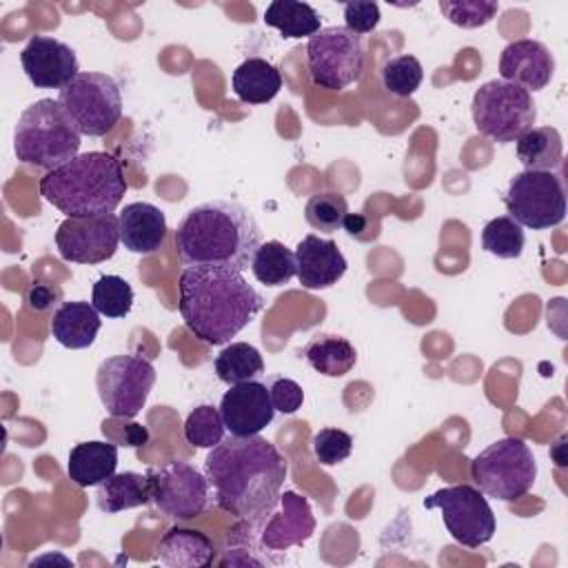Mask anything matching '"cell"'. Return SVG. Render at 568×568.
<instances>
[{
	"instance_id": "d6986e66",
	"label": "cell",
	"mask_w": 568,
	"mask_h": 568,
	"mask_svg": "<svg viewBox=\"0 0 568 568\" xmlns=\"http://www.w3.org/2000/svg\"><path fill=\"white\" fill-rule=\"evenodd\" d=\"M295 275L304 288L320 291L337 284L348 264L333 240L308 233L295 246Z\"/></svg>"
},
{
	"instance_id": "4fadbf2b",
	"label": "cell",
	"mask_w": 568,
	"mask_h": 568,
	"mask_svg": "<svg viewBox=\"0 0 568 568\" xmlns=\"http://www.w3.org/2000/svg\"><path fill=\"white\" fill-rule=\"evenodd\" d=\"M424 506L439 508L446 530L466 548H479L495 535V513L484 493L470 484L439 488L424 499Z\"/></svg>"
},
{
	"instance_id": "5bb4252c",
	"label": "cell",
	"mask_w": 568,
	"mask_h": 568,
	"mask_svg": "<svg viewBox=\"0 0 568 568\" xmlns=\"http://www.w3.org/2000/svg\"><path fill=\"white\" fill-rule=\"evenodd\" d=\"M120 244V220L115 213L93 217H67L55 231L62 260L75 264H100L115 255Z\"/></svg>"
},
{
	"instance_id": "4316f807",
	"label": "cell",
	"mask_w": 568,
	"mask_h": 568,
	"mask_svg": "<svg viewBox=\"0 0 568 568\" xmlns=\"http://www.w3.org/2000/svg\"><path fill=\"white\" fill-rule=\"evenodd\" d=\"M517 158L524 171H555L564 160V142L555 126H532L517 138Z\"/></svg>"
},
{
	"instance_id": "ac0fdd59",
	"label": "cell",
	"mask_w": 568,
	"mask_h": 568,
	"mask_svg": "<svg viewBox=\"0 0 568 568\" xmlns=\"http://www.w3.org/2000/svg\"><path fill=\"white\" fill-rule=\"evenodd\" d=\"M555 73V58L550 49L539 40H515L504 47L499 55V75L506 82L519 84L521 89L539 91Z\"/></svg>"
},
{
	"instance_id": "f1b7e54d",
	"label": "cell",
	"mask_w": 568,
	"mask_h": 568,
	"mask_svg": "<svg viewBox=\"0 0 568 568\" xmlns=\"http://www.w3.org/2000/svg\"><path fill=\"white\" fill-rule=\"evenodd\" d=\"M213 371L220 382L233 386L260 377L264 373V359L248 342H231L215 355Z\"/></svg>"
},
{
	"instance_id": "b9f144b4",
	"label": "cell",
	"mask_w": 568,
	"mask_h": 568,
	"mask_svg": "<svg viewBox=\"0 0 568 568\" xmlns=\"http://www.w3.org/2000/svg\"><path fill=\"white\" fill-rule=\"evenodd\" d=\"M342 229L348 235H359L366 229V217L362 213H346V217L342 222Z\"/></svg>"
},
{
	"instance_id": "74e56055",
	"label": "cell",
	"mask_w": 568,
	"mask_h": 568,
	"mask_svg": "<svg viewBox=\"0 0 568 568\" xmlns=\"http://www.w3.org/2000/svg\"><path fill=\"white\" fill-rule=\"evenodd\" d=\"M313 455L322 466H335L348 459L353 437L342 428H322L313 435Z\"/></svg>"
},
{
	"instance_id": "d4e9b609",
	"label": "cell",
	"mask_w": 568,
	"mask_h": 568,
	"mask_svg": "<svg viewBox=\"0 0 568 568\" xmlns=\"http://www.w3.org/2000/svg\"><path fill=\"white\" fill-rule=\"evenodd\" d=\"M233 93L246 104H266L282 89L280 71L264 58H246L231 75Z\"/></svg>"
},
{
	"instance_id": "d590c367",
	"label": "cell",
	"mask_w": 568,
	"mask_h": 568,
	"mask_svg": "<svg viewBox=\"0 0 568 568\" xmlns=\"http://www.w3.org/2000/svg\"><path fill=\"white\" fill-rule=\"evenodd\" d=\"M346 213H348L346 197L333 191L311 195L304 206V220L322 233H335L337 229H342Z\"/></svg>"
},
{
	"instance_id": "f35d334b",
	"label": "cell",
	"mask_w": 568,
	"mask_h": 568,
	"mask_svg": "<svg viewBox=\"0 0 568 568\" xmlns=\"http://www.w3.org/2000/svg\"><path fill=\"white\" fill-rule=\"evenodd\" d=\"M379 4L371 2V0H355V2H346L344 4V22L346 29L362 36V33H371L377 24H379Z\"/></svg>"
},
{
	"instance_id": "4dcf8cb0",
	"label": "cell",
	"mask_w": 568,
	"mask_h": 568,
	"mask_svg": "<svg viewBox=\"0 0 568 568\" xmlns=\"http://www.w3.org/2000/svg\"><path fill=\"white\" fill-rule=\"evenodd\" d=\"M251 271L260 284L282 286L291 282V277L297 273L295 253L277 240L262 242L253 255Z\"/></svg>"
},
{
	"instance_id": "8d00e7d4",
	"label": "cell",
	"mask_w": 568,
	"mask_h": 568,
	"mask_svg": "<svg viewBox=\"0 0 568 568\" xmlns=\"http://www.w3.org/2000/svg\"><path fill=\"white\" fill-rule=\"evenodd\" d=\"M439 11L455 27L477 29L495 18L499 4L493 0H439Z\"/></svg>"
},
{
	"instance_id": "2e32d148",
	"label": "cell",
	"mask_w": 568,
	"mask_h": 568,
	"mask_svg": "<svg viewBox=\"0 0 568 568\" xmlns=\"http://www.w3.org/2000/svg\"><path fill=\"white\" fill-rule=\"evenodd\" d=\"M220 415L231 435H260L275 415L268 386L257 379L229 386V390L220 399Z\"/></svg>"
},
{
	"instance_id": "277c9868",
	"label": "cell",
	"mask_w": 568,
	"mask_h": 568,
	"mask_svg": "<svg viewBox=\"0 0 568 568\" xmlns=\"http://www.w3.org/2000/svg\"><path fill=\"white\" fill-rule=\"evenodd\" d=\"M124 193L122 164L106 151L78 153L40 180V195L67 217L113 213Z\"/></svg>"
},
{
	"instance_id": "d6a6232c",
	"label": "cell",
	"mask_w": 568,
	"mask_h": 568,
	"mask_svg": "<svg viewBox=\"0 0 568 568\" xmlns=\"http://www.w3.org/2000/svg\"><path fill=\"white\" fill-rule=\"evenodd\" d=\"M91 304L100 315L118 320L129 315L133 306V288L120 275H102L91 291Z\"/></svg>"
},
{
	"instance_id": "9c48e42d",
	"label": "cell",
	"mask_w": 568,
	"mask_h": 568,
	"mask_svg": "<svg viewBox=\"0 0 568 568\" xmlns=\"http://www.w3.org/2000/svg\"><path fill=\"white\" fill-rule=\"evenodd\" d=\"M306 69L311 82L326 91H342L364 71L362 38L346 27H324L306 42Z\"/></svg>"
},
{
	"instance_id": "ba28073f",
	"label": "cell",
	"mask_w": 568,
	"mask_h": 568,
	"mask_svg": "<svg viewBox=\"0 0 568 568\" xmlns=\"http://www.w3.org/2000/svg\"><path fill=\"white\" fill-rule=\"evenodd\" d=\"M58 102L78 131L89 138L106 135L122 118V93L118 82L100 71H80L58 93Z\"/></svg>"
},
{
	"instance_id": "9a60e30c",
	"label": "cell",
	"mask_w": 568,
	"mask_h": 568,
	"mask_svg": "<svg viewBox=\"0 0 568 568\" xmlns=\"http://www.w3.org/2000/svg\"><path fill=\"white\" fill-rule=\"evenodd\" d=\"M20 64L36 89H64L80 73L75 51L51 36H33L20 51Z\"/></svg>"
},
{
	"instance_id": "30bf717a",
	"label": "cell",
	"mask_w": 568,
	"mask_h": 568,
	"mask_svg": "<svg viewBox=\"0 0 568 568\" xmlns=\"http://www.w3.org/2000/svg\"><path fill=\"white\" fill-rule=\"evenodd\" d=\"M153 506L169 519L191 521L213 504L211 484L204 473L182 459H171L146 473Z\"/></svg>"
},
{
	"instance_id": "83f0119b",
	"label": "cell",
	"mask_w": 568,
	"mask_h": 568,
	"mask_svg": "<svg viewBox=\"0 0 568 568\" xmlns=\"http://www.w3.org/2000/svg\"><path fill=\"white\" fill-rule=\"evenodd\" d=\"M220 566H266L273 564V552L262 544L260 524L237 519L235 528L226 535Z\"/></svg>"
},
{
	"instance_id": "603a6c76",
	"label": "cell",
	"mask_w": 568,
	"mask_h": 568,
	"mask_svg": "<svg viewBox=\"0 0 568 568\" xmlns=\"http://www.w3.org/2000/svg\"><path fill=\"white\" fill-rule=\"evenodd\" d=\"M118 446L111 442H80L69 450V479L82 488L98 486L115 473Z\"/></svg>"
},
{
	"instance_id": "ffe728a7",
	"label": "cell",
	"mask_w": 568,
	"mask_h": 568,
	"mask_svg": "<svg viewBox=\"0 0 568 568\" xmlns=\"http://www.w3.org/2000/svg\"><path fill=\"white\" fill-rule=\"evenodd\" d=\"M120 242L138 255L158 253L166 240V217L151 202H131L118 215Z\"/></svg>"
},
{
	"instance_id": "1f68e13d",
	"label": "cell",
	"mask_w": 568,
	"mask_h": 568,
	"mask_svg": "<svg viewBox=\"0 0 568 568\" xmlns=\"http://www.w3.org/2000/svg\"><path fill=\"white\" fill-rule=\"evenodd\" d=\"M526 244L524 229L508 215L493 217L481 231V246L486 253L499 260H515L521 255Z\"/></svg>"
},
{
	"instance_id": "836d02e7",
	"label": "cell",
	"mask_w": 568,
	"mask_h": 568,
	"mask_svg": "<svg viewBox=\"0 0 568 568\" xmlns=\"http://www.w3.org/2000/svg\"><path fill=\"white\" fill-rule=\"evenodd\" d=\"M224 419L211 404L195 406L184 419V439L195 448H213L224 439Z\"/></svg>"
},
{
	"instance_id": "44dd1931",
	"label": "cell",
	"mask_w": 568,
	"mask_h": 568,
	"mask_svg": "<svg viewBox=\"0 0 568 568\" xmlns=\"http://www.w3.org/2000/svg\"><path fill=\"white\" fill-rule=\"evenodd\" d=\"M102 326L100 313L91 302H62L55 311L53 317L49 322V331L53 335V339L64 346V348H89L95 337L98 331Z\"/></svg>"
},
{
	"instance_id": "8992f818",
	"label": "cell",
	"mask_w": 568,
	"mask_h": 568,
	"mask_svg": "<svg viewBox=\"0 0 568 568\" xmlns=\"http://www.w3.org/2000/svg\"><path fill=\"white\" fill-rule=\"evenodd\" d=\"M470 477L486 497L515 501L532 488L537 462L519 437H501L475 455Z\"/></svg>"
},
{
	"instance_id": "3957f363",
	"label": "cell",
	"mask_w": 568,
	"mask_h": 568,
	"mask_svg": "<svg viewBox=\"0 0 568 568\" xmlns=\"http://www.w3.org/2000/svg\"><path fill=\"white\" fill-rule=\"evenodd\" d=\"M262 244L253 213L235 200H209L178 224L175 248L184 268L213 266L244 271Z\"/></svg>"
},
{
	"instance_id": "ab89813d",
	"label": "cell",
	"mask_w": 568,
	"mask_h": 568,
	"mask_svg": "<svg viewBox=\"0 0 568 568\" xmlns=\"http://www.w3.org/2000/svg\"><path fill=\"white\" fill-rule=\"evenodd\" d=\"M268 393H271L273 408L284 415H293L304 402L302 386L291 377H273L268 384Z\"/></svg>"
},
{
	"instance_id": "cb8c5ba5",
	"label": "cell",
	"mask_w": 568,
	"mask_h": 568,
	"mask_svg": "<svg viewBox=\"0 0 568 568\" xmlns=\"http://www.w3.org/2000/svg\"><path fill=\"white\" fill-rule=\"evenodd\" d=\"M151 501L149 477L142 473L124 470L113 473L95 486V504L102 513L115 515L126 508H138Z\"/></svg>"
},
{
	"instance_id": "e575fe53",
	"label": "cell",
	"mask_w": 568,
	"mask_h": 568,
	"mask_svg": "<svg viewBox=\"0 0 568 568\" xmlns=\"http://www.w3.org/2000/svg\"><path fill=\"white\" fill-rule=\"evenodd\" d=\"M422 80H424L422 62L410 53L395 55L386 60L382 67V87L395 98L413 95L419 89Z\"/></svg>"
},
{
	"instance_id": "5b68a950",
	"label": "cell",
	"mask_w": 568,
	"mask_h": 568,
	"mask_svg": "<svg viewBox=\"0 0 568 568\" xmlns=\"http://www.w3.org/2000/svg\"><path fill=\"white\" fill-rule=\"evenodd\" d=\"M82 133L62 104L51 98L29 104L13 131V153L22 164L53 171L80 151Z\"/></svg>"
},
{
	"instance_id": "60d3db41",
	"label": "cell",
	"mask_w": 568,
	"mask_h": 568,
	"mask_svg": "<svg viewBox=\"0 0 568 568\" xmlns=\"http://www.w3.org/2000/svg\"><path fill=\"white\" fill-rule=\"evenodd\" d=\"M60 295H62L60 288H55L47 282H31L27 293H24V302L31 311H47V308L58 304Z\"/></svg>"
},
{
	"instance_id": "7a4b0ae2",
	"label": "cell",
	"mask_w": 568,
	"mask_h": 568,
	"mask_svg": "<svg viewBox=\"0 0 568 568\" xmlns=\"http://www.w3.org/2000/svg\"><path fill=\"white\" fill-rule=\"evenodd\" d=\"M178 291L186 328L209 346L229 344L264 308L260 291L231 268H182Z\"/></svg>"
},
{
	"instance_id": "52a82bcc",
	"label": "cell",
	"mask_w": 568,
	"mask_h": 568,
	"mask_svg": "<svg viewBox=\"0 0 568 568\" xmlns=\"http://www.w3.org/2000/svg\"><path fill=\"white\" fill-rule=\"evenodd\" d=\"M475 129L495 142H515L532 129L537 109L532 95L506 80L484 82L470 104Z\"/></svg>"
},
{
	"instance_id": "7402d4cb",
	"label": "cell",
	"mask_w": 568,
	"mask_h": 568,
	"mask_svg": "<svg viewBox=\"0 0 568 568\" xmlns=\"http://www.w3.org/2000/svg\"><path fill=\"white\" fill-rule=\"evenodd\" d=\"M155 557L162 566L169 568H197L213 564V541L193 528L173 526L164 532L155 548Z\"/></svg>"
},
{
	"instance_id": "6da1fadb",
	"label": "cell",
	"mask_w": 568,
	"mask_h": 568,
	"mask_svg": "<svg viewBox=\"0 0 568 568\" xmlns=\"http://www.w3.org/2000/svg\"><path fill=\"white\" fill-rule=\"evenodd\" d=\"M204 475L220 510L242 521L262 524L280 499L286 459L260 435H231L209 450Z\"/></svg>"
},
{
	"instance_id": "7c38bea8",
	"label": "cell",
	"mask_w": 568,
	"mask_h": 568,
	"mask_svg": "<svg viewBox=\"0 0 568 568\" xmlns=\"http://www.w3.org/2000/svg\"><path fill=\"white\" fill-rule=\"evenodd\" d=\"M155 384L153 364L135 353L106 357L95 373V388L111 417H135Z\"/></svg>"
},
{
	"instance_id": "f546056e",
	"label": "cell",
	"mask_w": 568,
	"mask_h": 568,
	"mask_svg": "<svg viewBox=\"0 0 568 568\" xmlns=\"http://www.w3.org/2000/svg\"><path fill=\"white\" fill-rule=\"evenodd\" d=\"M264 22L277 29L284 38H311L320 27V13L297 0H273L264 11Z\"/></svg>"
},
{
	"instance_id": "8fae6325",
	"label": "cell",
	"mask_w": 568,
	"mask_h": 568,
	"mask_svg": "<svg viewBox=\"0 0 568 568\" xmlns=\"http://www.w3.org/2000/svg\"><path fill=\"white\" fill-rule=\"evenodd\" d=\"M506 213L519 226L544 231L566 217V193L555 171H521L508 182Z\"/></svg>"
},
{
	"instance_id": "484cf974",
	"label": "cell",
	"mask_w": 568,
	"mask_h": 568,
	"mask_svg": "<svg viewBox=\"0 0 568 568\" xmlns=\"http://www.w3.org/2000/svg\"><path fill=\"white\" fill-rule=\"evenodd\" d=\"M302 357L320 375H324V377H342V375L351 373V368L355 366L357 351L342 335H317L315 339H311L304 346Z\"/></svg>"
},
{
	"instance_id": "e0dca14e",
	"label": "cell",
	"mask_w": 568,
	"mask_h": 568,
	"mask_svg": "<svg viewBox=\"0 0 568 568\" xmlns=\"http://www.w3.org/2000/svg\"><path fill=\"white\" fill-rule=\"evenodd\" d=\"M315 530V517L306 497L286 490L271 515L260 524L262 544L275 555L291 546H302Z\"/></svg>"
}]
</instances>
